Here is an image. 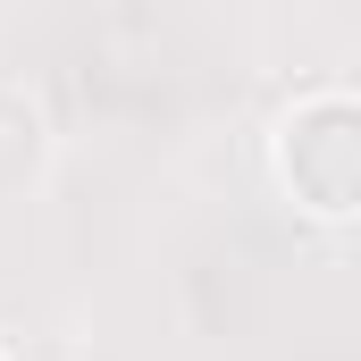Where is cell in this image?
Instances as JSON below:
<instances>
[{
	"instance_id": "obj_1",
	"label": "cell",
	"mask_w": 361,
	"mask_h": 361,
	"mask_svg": "<svg viewBox=\"0 0 361 361\" xmlns=\"http://www.w3.org/2000/svg\"><path fill=\"white\" fill-rule=\"evenodd\" d=\"M277 169L294 185V202H311L319 219H353L361 210V92L294 101L277 126Z\"/></svg>"
},
{
	"instance_id": "obj_2",
	"label": "cell",
	"mask_w": 361,
	"mask_h": 361,
	"mask_svg": "<svg viewBox=\"0 0 361 361\" xmlns=\"http://www.w3.org/2000/svg\"><path fill=\"white\" fill-rule=\"evenodd\" d=\"M34 160H42V118L17 92H0V185L34 177Z\"/></svg>"
}]
</instances>
